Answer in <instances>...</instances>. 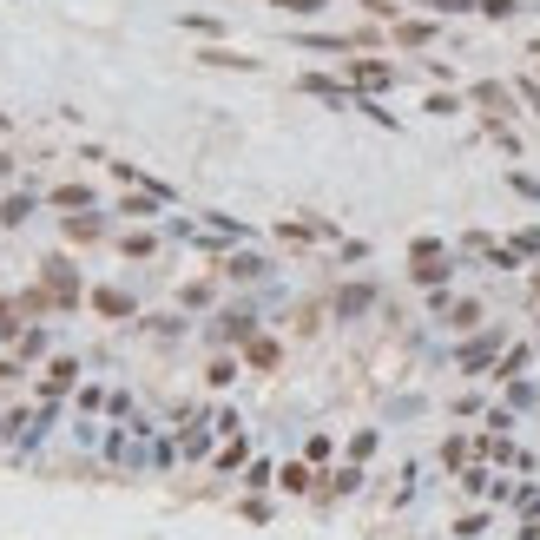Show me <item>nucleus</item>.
Here are the masks:
<instances>
[{
	"instance_id": "nucleus-1",
	"label": "nucleus",
	"mask_w": 540,
	"mask_h": 540,
	"mask_svg": "<svg viewBox=\"0 0 540 540\" xmlns=\"http://www.w3.org/2000/svg\"><path fill=\"white\" fill-rule=\"evenodd\" d=\"M257 330H264V323H257L251 303H218L211 323H205V343H211V350H244Z\"/></svg>"
},
{
	"instance_id": "nucleus-2",
	"label": "nucleus",
	"mask_w": 540,
	"mask_h": 540,
	"mask_svg": "<svg viewBox=\"0 0 540 540\" xmlns=\"http://www.w3.org/2000/svg\"><path fill=\"white\" fill-rule=\"evenodd\" d=\"M343 80H350V93H396L402 86V60H382V53H350L343 60Z\"/></svg>"
},
{
	"instance_id": "nucleus-3",
	"label": "nucleus",
	"mask_w": 540,
	"mask_h": 540,
	"mask_svg": "<svg viewBox=\"0 0 540 540\" xmlns=\"http://www.w3.org/2000/svg\"><path fill=\"white\" fill-rule=\"evenodd\" d=\"M501 350H508V330H501V323H494V330H468L455 343V369H461V376H494Z\"/></svg>"
},
{
	"instance_id": "nucleus-4",
	"label": "nucleus",
	"mask_w": 540,
	"mask_h": 540,
	"mask_svg": "<svg viewBox=\"0 0 540 540\" xmlns=\"http://www.w3.org/2000/svg\"><path fill=\"white\" fill-rule=\"evenodd\" d=\"M40 284H47L53 297H60V317H73V310H80V303H86V277H80V264H73V257H66V251L40 257Z\"/></svg>"
},
{
	"instance_id": "nucleus-5",
	"label": "nucleus",
	"mask_w": 540,
	"mask_h": 540,
	"mask_svg": "<svg viewBox=\"0 0 540 540\" xmlns=\"http://www.w3.org/2000/svg\"><path fill=\"white\" fill-rule=\"evenodd\" d=\"M80 356H66V350H53L47 363H40V376H33V396L40 402H73V389H80Z\"/></svg>"
},
{
	"instance_id": "nucleus-6",
	"label": "nucleus",
	"mask_w": 540,
	"mask_h": 540,
	"mask_svg": "<svg viewBox=\"0 0 540 540\" xmlns=\"http://www.w3.org/2000/svg\"><path fill=\"white\" fill-rule=\"evenodd\" d=\"M277 244H297V251H310V244H343V224L336 218H317V211H297V218H277Z\"/></svg>"
},
{
	"instance_id": "nucleus-7",
	"label": "nucleus",
	"mask_w": 540,
	"mask_h": 540,
	"mask_svg": "<svg viewBox=\"0 0 540 540\" xmlns=\"http://www.w3.org/2000/svg\"><path fill=\"white\" fill-rule=\"evenodd\" d=\"M389 47H396V53H435V47H442V20L422 14V7L402 14V20H389Z\"/></svg>"
},
{
	"instance_id": "nucleus-8",
	"label": "nucleus",
	"mask_w": 540,
	"mask_h": 540,
	"mask_svg": "<svg viewBox=\"0 0 540 540\" xmlns=\"http://www.w3.org/2000/svg\"><path fill=\"white\" fill-rule=\"evenodd\" d=\"M376 297H382V290L369 284V277H350V284L330 290V317H336V323H363L369 310H376Z\"/></svg>"
},
{
	"instance_id": "nucleus-9",
	"label": "nucleus",
	"mask_w": 540,
	"mask_h": 540,
	"mask_svg": "<svg viewBox=\"0 0 540 540\" xmlns=\"http://www.w3.org/2000/svg\"><path fill=\"white\" fill-rule=\"evenodd\" d=\"M270 270H277V264H270L264 251H251V244H231V251L218 257V277H224V284H264Z\"/></svg>"
},
{
	"instance_id": "nucleus-10",
	"label": "nucleus",
	"mask_w": 540,
	"mask_h": 540,
	"mask_svg": "<svg viewBox=\"0 0 540 540\" xmlns=\"http://www.w3.org/2000/svg\"><path fill=\"white\" fill-rule=\"evenodd\" d=\"M461 93H468V106H475L481 119H514V106H521V99H514V80H475V86H461Z\"/></svg>"
},
{
	"instance_id": "nucleus-11",
	"label": "nucleus",
	"mask_w": 540,
	"mask_h": 540,
	"mask_svg": "<svg viewBox=\"0 0 540 540\" xmlns=\"http://www.w3.org/2000/svg\"><path fill=\"white\" fill-rule=\"evenodd\" d=\"M86 310H99L106 323H139V297L119 284H86Z\"/></svg>"
},
{
	"instance_id": "nucleus-12",
	"label": "nucleus",
	"mask_w": 540,
	"mask_h": 540,
	"mask_svg": "<svg viewBox=\"0 0 540 540\" xmlns=\"http://www.w3.org/2000/svg\"><path fill=\"white\" fill-rule=\"evenodd\" d=\"M297 93L303 99H323V106H336V112H356V93H350V80L343 73H297Z\"/></svg>"
},
{
	"instance_id": "nucleus-13",
	"label": "nucleus",
	"mask_w": 540,
	"mask_h": 540,
	"mask_svg": "<svg viewBox=\"0 0 540 540\" xmlns=\"http://www.w3.org/2000/svg\"><path fill=\"white\" fill-rule=\"evenodd\" d=\"M40 205H47L40 185H14L7 198H0V231H27V224L40 218Z\"/></svg>"
},
{
	"instance_id": "nucleus-14",
	"label": "nucleus",
	"mask_w": 540,
	"mask_h": 540,
	"mask_svg": "<svg viewBox=\"0 0 540 540\" xmlns=\"http://www.w3.org/2000/svg\"><path fill=\"white\" fill-rule=\"evenodd\" d=\"M363 461H336V468H323L317 475V501H350V494H363Z\"/></svg>"
},
{
	"instance_id": "nucleus-15",
	"label": "nucleus",
	"mask_w": 540,
	"mask_h": 540,
	"mask_svg": "<svg viewBox=\"0 0 540 540\" xmlns=\"http://www.w3.org/2000/svg\"><path fill=\"white\" fill-rule=\"evenodd\" d=\"M165 198L159 191H145V185H132V191H119V205H112V218H126V224H159L165 218Z\"/></svg>"
},
{
	"instance_id": "nucleus-16",
	"label": "nucleus",
	"mask_w": 540,
	"mask_h": 540,
	"mask_svg": "<svg viewBox=\"0 0 540 540\" xmlns=\"http://www.w3.org/2000/svg\"><path fill=\"white\" fill-rule=\"evenodd\" d=\"M112 211H66V218H60V238L66 244H106L112 238Z\"/></svg>"
},
{
	"instance_id": "nucleus-17",
	"label": "nucleus",
	"mask_w": 540,
	"mask_h": 540,
	"mask_svg": "<svg viewBox=\"0 0 540 540\" xmlns=\"http://www.w3.org/2000/svg\"><path fill=\"white\" fill-rule=\"evenodd\" d=\"M191 60H198V66H218V73H264V60H251V53H238V47H224V40L198 47Z\"/></svg>"
},
{
	"instance_id": "nucleus-18",
	"label": "nucleus",
	"mask_w": 540,
	"mask_h": 540,
	"mask_svg": "<svg viewBox=\"0 0 540 540\" xmlns=\"http://www.w3.org/2000/svg\"><path fill=\"white\" fill-rule=\"evenodd\" d=\"M244 461H251V435H224L218 455H211V475H218V481H238Z\"/></svg>"
},
{
	"instance_id": "nucleus-19",
	"label": "nucleus",
	"mask_w": 540,
	"mask_h": 540,
	"mask_svg": "<svg viewBox=\"0 0 540 540\" xmlns=\"http://www.w3.org/2000/svg\"><path fill=\"white\" fill-rule=\"evenodd\" d=\"M53 211H99V191L93 185H80V178H66V185H47L40 191Z\"/></svg>"
},
{
	"instance_id": "nucleus-20",
	"label": "nucleus",
	"mask_w": 540,
	"mask_h": 540,
	"mask_svg": "<svg viewBox=\"0 0 540 540\" xmlns=\"http://www.w3.org/2000/svg\"><path fill=\"white\" fill-rule=\"evenodd\" d=\"M14 356H20V363H47V356H53V330H47V323H27V330H20L14 336Z\"/></svg>"
},
{
	"instance_id": "nucleus-21",
	"label": "nucleus",
	"mask_w": 540,
	"mask_h": 540,
	"mask_svg": "<svg viewBox=\"0 0 540 540\" xmlns=\"http://www.w3.org/2000/svg\"><path fill=\"white\" fill-rule=\"evenodd\" d=\"M178 310H218V270L211 277H191V284H178Z\"/></svg>"
},
{
	"instance_id": "nucleus-22",
	"label": "nucleus",
	"mask_w": 540,
	"mask_h": 540,
	"mask_svg": "<svg viewBox=\"0 0 540 540\" xmlns=\"http://www.w3.org/2000/svg\"><path fill=\"white\" fill-rule=\"evenodd\" d=\"M139 330L159 336V343H185V336H191V317H185V310H165V317H139Z\"/></svg>"
},
{
	"instance_id": "nucleus-23",
	"label": "nucleus",
	"mask_w": 540,
	"mask_h": 540,
	"mask_svg": "<svg viewBox=\"0 0 540 540\" xmlns=\"http://www.w3.org/2000/svg\"><path fill=\"white\" fill-rule=\"evenodd\" d=\"M119 257H132V264H145V257L159 251V231H152V224H132V231H119Z\"/></svg>"
},
{
	"instance_id": "nucleus-24",
	"label": "nucleus",
	"mask_w": 540,
	"mask_h": 540,
	"mask_svg": "<svg viewBox=\"0 0 540 540\" xmlns=\"http://www.w3.org/2000/svg\"><path fill=\"white\" fill-rule=\"evenodd\" d=\"M277 494H317V461H284L277 468Z\"/></svg>"
},
{
	"instance_id": "nucleus-25",
	"label": "nucleus",
	"mask_w": 540,
	"mask_h": 540,
	"mask_svg": "<svg viewBox=\"0 0 540 540\" xmlns=\"http://www.w3.org/2000/svg\"><path fill=\"white\" fill-rule=\"evenodd\" d=\"M238 356H244V369H277V363H284V343L257 330V336H251V343H244Z\"/></svg>"
},
{
	"instance_id": "nucleus-26",
	"label": "nucleus",
	"mask_w": 540,
	"mask_h": 540,
	"mask_svg": "<svg viewBox=\"0 0 540 540\" xmlns=\"http://www.w3.org/2000/svg\"><path fill=\"white\" fill-rule=\"evenodd\" d=\"M468 461H481V455H475V435H468V429L442 435V468H448V475H461Z\"/></svg>"
},
{
	"instance_id": "nucleus-27",
	"label": "nucleus",
	"mask_w": 540,
	"mask_h": 540,
	"mask_svg": "<svg viewBox=\"0 0 540 540\" xmlns=\"http://www.w3.org/2000/svg\"><path fill=\"white\" fill-rule=\"evenodd\" d=\"M27 303H20V290H14V297H7V290H0V343H7V350H14V336L20 330H27Z\"/></svg>"
},
{
	"instance_id": "nucleus-28",
	"label": "nucleus",
	"mask_w": 540,
	"mask_h": 540,
	"mask_svg": "<svg viewBox=\"0 0 540 540\" xmlns=\"http://www.w3.org/2000/svg\"><path fill=\"white\" fill-rule=\"evenodd\" d=\"M238 376H244V356H238V350H218V356L205 363V389H231Z\"/></svg>"
},
{
	"instance_id": "nucleus-29",
	"label": "nucleus",
	"mask_w": 540,
	"mask_h": 540,
	"mask_svg": "<svg viewBox=\"0 0 540 540\" xmlns=\"http://www.w3.org/2000/svg\"><path fill=\"white\" fill-rule=\"evenodd\" d=\"M238 481H244V494H270V488H277V461H270V455H251Z\"/></svg>"
},
{
	"instance_id": "nucleus-30",
	"label": "nucleus",
	"mask_w": 540,
	"mask_h": 540,
	"mask_svg": "<svg viewBox=\"0 0 540 540\" xmlns=\"http://www.w3.org/2000/svg\"><path fill=\"white\" fill-rule=\"evenodd\" d=\"M205 231H211V238H224V244H251V224L231 218V211H205Z\"/></svg>"
},
{
	"instance_id": "nucleus-31",
	"label": "nucleus",
	"mask_w": 540,
	"mask_h": 540,
	"mask_svg": "<svg viewBox=\"0 0 540 540\" xmlns=\"http://www.w3.org/2000/svg\"><path fill=\"white\" fill-rule=\"evenodd\" d=\"M409 7H422V14H435V20H461V14H481V0H409Z\"/></svg>"
},
{
	"instance_id": "nucleus-32",
	"label": "nucleus",
	"mask_w": 540,
	"mask_h": 540,
	"mask_svg": "<svg viewBox=\"0 0 540 540\" xmlns=\"http://www.w3.org/2000/svg\"><path fill=\"white\" fill-rule=\"evenodd\" d=\"M270 7H277L284 20H323V14L336 7V0H270Z\"/></svg>"
},
{
	"instance_id": "nucleus-33",
	"label": "nucleus",
	"mask_w": 540,
	"mask_h": 540,
	"mask_svg": "<svg viewBox=\"0 0 540 540\" xmlns=\"http://www.w3.org/2000/svg\"><path fill=\"white\" fill-rule=\"evenodd\" d=\"M106 396H112L106 382H80V389H73V409L80 415H106Z\"/></svg>"
},
{
	"instance_id": "nucleus-34",
	"label": "nucleus",
	"mask_w": 540,
	"mask_h": 540,
	"mask_svg": "<svg viewBox=\"0 0 540 540\" xmlns=\"http://www.w3.org/2000/svg\"><path fill=\"white\" fill-rule=\"evenodd\" d=\"M178 27H185V33H198V40H224V33H231L218 14H178Z\"/></svg>"
},
{
	"instance_id": "nucleus-35",
	"label": "nucleus",
	"mask_w": 540,
	"mask_h": 540,
	"mask_svg": "<svg viewBox=\"0 0 540 540\" xmlns=\"http://www.w3.org/2000/svg\"><path fill=\"white\" fill-rule=\"evenodd\" d=\"M422 112H435V119H455V112H468V93H448V86H442V93L422 99Z\"/></svg>"
},
{
	"instance_id": "nucleus-36",
	"label": "nucleus",
	"mask_w": 540,
	"mask_h": 540,
	"mask_svg": "<svg viewBox=\"0 0 540 540\" xmlns=\"http://www.w3.org/2000/svg\"><path fill=\"white\" fill-rule=\"evenodd\" d=\"M534 0H481V20H494V27H508L514 14H527Z\"/></svg>"
},
{
	"instance_id": "nucleus-37",
	"label": "nucleus",
	"mask_w": 540,
	"mask_h": 540,
	"mask_svg": "<svg viewBox=\"0 0 540 540\" xmlns=\"http://www.w3.org/2000/svg\"><path fill=\"white\" fill-rule=\"evenodd\" d=\"M501 389H508V409H534V402H540V389H534L527 376H508Z\"/></svg>"
},
{
	"instance_id": "nucleus-38",
	"label": "nucleus",
	"mask_w": 540,
	"mask_h": 540,
	"mask_svg": "<svg viewBox=\"0 0 540 540\" xmlns=\"http://www.w3.org/2000/svg\"><path fill=\"white\" fill-rule=\"evenodd\" d=\"M356 7H363V14L376 20V27H389V20H402V14H409L402 0H356Z\"/></svg>"
},
{
	"instance_id": "nucleus-39",
	"label": "nucleus",
	"mask_w": 540,
	"mask_h": 540,
	"mask_svg": "<svg viewBox=\"0 0 540 540\" xmlns=\"http://www.w3.org/2000/svg\"><path fill=\"white\" fill-rule=\"evenodd\" d=\"M514 99L540 119V73H514Z\"/></svg>"
},
{
	"instance_id": "nucleus-40",
	"label": "nucleus",
	"mask_w": 540,
	"mask_h": 540,
	"mask_svg": "<svg viewBox=\"0 0 540 540\" xmlns=\"http://www.w3.org/2000/svg\"><path fill=\"white\" fill-rule=\"evenodd\" d=\"M106 415H112V422H132V415H139L132 389H112V396H106Z\"/></svg>"
},
{
	"instance_id": "nucleus-41",
	"label": "nucleus",
	"mask_w": 540,
	"mask_h": 540,
	"mask_svg": "<svg viewBox=\"0 0 540 540\" xmlns=\"http://www.w3.org/2000/svg\"><path fill=\"white\" fill-rule=\"evenodd\" d=\"M376 448H382V435H376V429H356V435H350V461H369Z\"/></svg>"
},
{
	"instance_id": "nucleus-42",
	"label": "nucleus",
	"mask_w": 540,
	"mask_h": 540,
	"mask_svg": "<svg viewBox=\"0 0 540 540\" xmlns=\"http://www.w3.org/2000/svg\"><path fill=\"white\" fill-rule=\"evenodd\" d=\"M508 191H521L527 205H540V178L534 172H508Z\"/></svg>"
},
{
	"instance_id": "nucleus-43",
	"label": "nucleus",
	"mask_w": 540,
	"mask_h": 540,
	"mask_svg": "<svg viewBox=\"0 0 540 540\" xmlns=\"http://www.w3.org/2000/svg\"><path fill=\"white\" fill-rule=\"evenodd\" d=\"M211 429L218 435H244V415L238 409H211Z\"/></svg>"
},
{
	"instance_id": "nucleus-44",
	"label": "nucleus",
	"mask_w": 540,
	"mask_h": 540,
	"mask_svg": "<svg viewBox=\"0 0 540 540\" xmlns=\"http://www.w3.org/2000/svg\"><path fill=\"white\" fill-rule=\"evenodd\" d=\"M238 514H244V521H257V527H264V521H270V501H264V494H244V501H238Z\"/></svg>"
},
{
	"instance_id": "nucleus-45",
	"label": "nucleus",
	"mask_w": 540,
	"mask_h": 540,
	"mask_svg": "<svg viewBox=\"0 0 540 540\" xmlns=\"http://www.w3.org/2000/svg\"><path fill=\"white\" fill-rule=\"evenodd\" d=\"M422 257H448V244L442 238H415L409 244V264H422Z\"/></svg>"
},
{
	"instance_id": "nucleus-46",
	"label": "nucleus",
	"mask_w": 540,
	"mask_h": 540,
	"mask_svg": "<svg viewBox=\"0 0 540 540\" xmlns=\"http://www.w3.org/2000/svg\"><path fill=\"white\" fill-rule=\"evenodd\" d=\"M336 257H343V264H369V244L363 238H343V244H336Z\"/></svg>"
},
{
	"instance_id": "nucleus-47",
	"label": "nucleus",
	"mask_w": 540,
	"mask_h": 540,
	"mask_svg": "<svg viewBox=\"0 0 540 540\" xmlns=\"http://www.w3.org/2000/svg\"><path fill=\"white\" fill-rule=\"evenodd\" d=\"M330 455H336L330 435H310V442H303V461H330Z\"/></svg>"
},
{
	"instance_id": "nucleus-48",
	"label": "nucleus",
	"mask_w": 540,
	"mask_h": 540,
	"mask_svg": "<svg viewBox=\"0 0 540 540\" xmlns=\"http://www.w3.org/2000/svg\"><path fill=\"white\" fill-rule=\"evenodd\" d=\"M455 534H461V540H475V534H488V514H461V521H455Z\"/></svg>"
},
{
	"instance_id": "nucleus-49",
	"label": "nucleus",
	"mask_w": 540,
	"mask_h": 540,
	"mask_svg": "<svg viewBox=\"0 0 540 540\" xmlns=\"http://www.w3.org/2000/svg\"><path fill=\"white\" fill-rule=\"evenodd\" d=\"M508 501H514V508H521V514H540V488H514Z\"/></svg>"
},
{
	"instance_id": "nucleus-50",
	"label": "nucleus",
	"mask_w": 540,
	"mask_h": 540,
	"mask_svg": "<svg viewBox=\"0 0 540 540\" xmlns=\"http://www.w3.org/2000/svg\"><path fill=\"white\" fill-rule=\"evenodd\" d=\"M20 172V159H14V152H7V145H0V185H7V178H14Z\"/></svg>"
},
{
	"instance_id": "nucleus-51",
	"label": "nucleus",
	"mask_w": 540,
	"mask_h": 540,
	"mask_svg": "<svg viewBox=\"0 0 540 540\" xmlns=\"http://www.w3.org/2000/svg\"><path fill=\"white\" fill-rule=\"evenodd\" d=\"M527 60H540V33H534V40H527Z\"/></svg>"
},
{
	"instance_id": "nucleus-52",
	"label": "nucleus",
	"mask_w": 540,
	"mask_h": 540,
	"mask_svg": "<svg viewBox=\"0 0 540 540\" xmlns=\"http://www.w3.org/2000/svg\"><path fill=\"white\" fill-rule=\"evenodd\" d=\"M534 343H540V323H534Z\"/></svg>"
},
{
	"instance_id": "nucleus-53",
	"label": "nucleus",
	"mask_w": 540,
	"mask_h": 540,
	"mask_svg": "<svg viewBox=\"0 0 540 540\" xmlns=\"http://www.w3.org/2000/svg\"><path fill=\"white\" fill-rule=\"evenodd\" d=\"M534 73H540V60H534Z\"/></svg>"
},
{
	"instance_id": "nucleus-54",
	"label": "nucleus",
	"mask_w": 540,
	"mask_h": 540,
	"mask_svg": "<svg viewBox=\"0 0 540 540\" xmlns=\"http://www.w3.org/2000/svg\"><path fill=\"white\" fill-rule=\"evenodd\" d=\"M534 290H540V277H534Z\"/></svg>"
}]
</instances>
